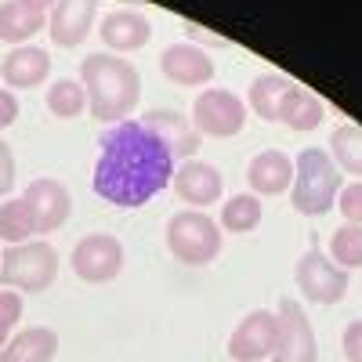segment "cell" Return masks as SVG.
<instances>
[{
    "label": "cell",
    "mask_w": 362,
    "mask_h": 362,
    "mask_svg": "<svg viewBox=\"0 0 362 362\" xmlns=\"http://www.w3.org/2000/svg\"><path fill=\"white\" fill-rule=\"evenodd\" d=\"M47 112L58 116V119H73L87 109V90L80 80H58L47 87Z\"/></svg>",
    "instance_id": "25"
},
{
    "label": "cell",
    "mask_w": 362,
    "mask_h": 362,
    "mask_svg": "<svg viewBox=\"0 0 362 362\" xmlns=\"http://www.w3.org/2000/svg\"><path fill=\"white\" fill-rule=\"evenodd\" d=\"M22 199L29 203V210H33L37 235L58 232L69 221V214H73V196H69V189L58 177H33L25 185Z\"/></svg>",
    "instance_id": "11"
},
{
    "label": "cell",
    "mask_w": 362,
    "mask_h": 362,
    "mask_svg": "<svg viewBox=\"0 0 362 362\" xmlns=\"http://www.w3.org/2000/svg\"><path fill=\"white\" fill-rule=\"evenodd\" d=\"M80 83L87 90V109L102 124L127 119L141 102V76L134 62L112 51H95L80 62Z\"/></svg>",
    "instance_id": "2"
},
{
    "label": "cell",
    "mask_w": 362,
    "mask_h": 362,
    "mask_svg": "<svg viewBox=\"0 0 362 362\" xmlns=\"http://www.w3.org/2000/svg\"><path fill=\"white\" fill-rule=\"evenodd\" d=\"M33 235H37L33 210H29V203L22 196L0 203V239H4V243H25V239H33Z\"/></svg>",
    "instance_id": "24"
},
{
    "label": "cell",
    "mask_w": 362,
    "mask_h": 362,
    "mask_svg": "<svg viewBox=\"0 0 362 362\" xmlns=\"http://www.w3.org/2000/svg\"><path fill=\"white\" fill-rule=\"evenodd\" d=\"M18 119V95L11 87H0V131L11 127Z\"/></svg>",
    "instance_id": "32"
},
{
    "label": "cell",
    "mask_w": 362,
    "mask_h": 362,
    "mask_svg": "<svg viewBox=\"0 0 362 362\" xmlns=\"http://www.w3.org/2000/svg\"><path fill=\"white\" fill-rule=\"evenodd\" d=\"M141 124L167 141V148L174 153V160H192V156H196L199 131L192 127V119L181 116L177 109H148V112L141 116Z\"/></svg>",
    "instance_id": "17"
},
{
    "label": "cell",
    "mask_w": 362,
    "mask_h": 362,
    "mask_svg": "<svg viewBox=\"0 0 362 362\" xmlns=\"http://www.w3.org/2000/svg\"><path fill=\"white\" fill-rule=\"evenodd\" d=\"M326 116V105L315 90L300 87V83H290V90L279 102V124L293 127V131H315Z\"/></svg>",
    "instance_id": "20"
},
{
    "label": "cell",
    "mask_w": 362,
    "mask_h": 362,
    "mask_svg": "<svg viewBox=\"0 0 362 362\" xmlns=\"http://www.w3.org/2000/svg\"><path fill=\"white\" fill-rule=\"evenodd\" d=\"M341 348H344L348 362H362V319H355V322H348V326H344Z\"/></svg>",
    "instance_id": "31"
},
{
    "label": "cell",
    "mask_w": 362,
    "mask_h": 362,
    "mask_svg": "<svg viewBox=\"0 0 362 362\" xmlns=\"http://www.w3.org/2000/svg\"><path fill=\"white\" fill-rule=\"evenodd\" d=\"M95 15H98V0H54V8L47 11L51 44L80 47L87 33L95 29Z\"/></svg>",
    "instance_id": "12"
},
{
    "label": "cell",
    "mask_w": 362,
    "mask_h": 362,
    "mask_svg": "<svg viewBox=\"0 0 362 362\" xmlns=\"http://www.w3.org/2000/svg\"><path fill=\"white\" fill-rule=\"evenodd\" d=\"M58 276V254L44 239L11 243L0 254V283H8L18 293H40Z\"/></svg>",
    "instance_id": "4"
},
{
    "label": "cell",
    "mask_w": 362,
    "mask_h": 362,
    "mask_svg": "<svg viewBox=\"0 0 362 362\" xmlns=\"http://www.w3.org/2000/svg\"><path fill=\"white\" fill-rule=\"evenodd\" d=\"M11 189H15V153H11V145L0 138V199Z\"/></svg>",
    "instance_id": "30"
},
{
    "label": "cell",
    "mask_w": 362,
    "mask_h": 362,
    "mask_svg": "<svg viewBox=\"0 0 362 362\" xmlns=\"http://www.w3.org/2000/svg\"><path fill=\"white\" fill-rule=\"evenodd\" d=\"M69 261L83 283H109L124 272V243L109 232H90L73 247Z\"/></svg>",
    "instance_id": "8"
},
{
    "label": "cell",
    "mask_w": 362,
    "mask_h": 362,
    "mask_svg": "<svg viewBox=\"0 0 362 362\" xmlns=\"http://www.w3.org/2000/svg\"><path fill=\"white\" fill-rule=\"evenodd\" d=\"M58 351V334L51 326H29L0 348V362H51Z\"/></svg>",
    "instance_id": "19"
},
{
    "label": "cell",
    "mask_w": 362,
    "mask_h": 362,
    "mask_svg": "<svg viewBox=\"0 0 362 362\" xmlns=\"http://www.w3.org/2000/svg\"><path fill=\"white\" fill-rule=\"evenodd\" d=\"M247 124V102L232 87H203L192 102V127L206 138H232Z\"/></svg>",
    "instance_id": "6"
},
{
    "label": "cell",
    "mask_w": 362,
    "mask_h": 362,
    "mask_svg": "<svg viewBox=\"0 0 362 362\" xmlns=\"http://www.w3.org/2000/svg\"><path fill=\"white\" fill-rule=\"evenodd\" d=\"M102 44L112 51V54H124V51H138L148 44V37H153V22H148V15L134 11V8H112L102 25Z\"/></svg>",
    "instance_id": "15"
},
{
    "label": "cell",
    "mask_w": 362,
    "mask_h": 362,
    "mask_svg": "<svg viewBox=\"0 0 362 362\" xmlns=\"http://www.w3.org/2000/svg\"><path fill=\"white\" fill-rule=\"evenodd\" d=\"M174 192L185 203H192L196 210H203V206L221 199L225 177H221V170L214 163H206V160H185L174 170Z\"/></svg>",
    "instance_id": "14"
},
{
    "label": "cell",
    "mask_w": 362,
    "mask_h": 362,
    "mask_svg": "<svg viewBox=\"0 0 362 362\" xmlns=\"http://www.w3.org/2000/svg\"><path fill=\"white\" fill-rule=\"evenodd\" d=\"M261 199L254 192H239L232 199H225L221 206V232H232V235H243V232H254L261 225Z\"/></svg>",
    "instance_id": "23"
},
{
    "label": "cell",
    "mask_w": 362,
    "mask_h": 362,
    "mask_svg": "<svg viewBox=\"0 0 362 362\" xmlns=\"http://www.w3.org/2000/svg\"><path fill=\"white\" fill-rule=\"evenodd\" d=\"M279 341V315L268 308H254L235 322L228 337V355L232 362H261L276 351Z\"/></svg>",
    "instance_id": "9"
},
{
    "label": "cell",
    "mask_w": 362,
    "mask_h": 362,
    "mask_svg": "<svg viewBox=\"0 0 362 362\" xmlns=\"http://www.w3.org/2000/svg\"><path fill=\"white\" fill-rule=\"evenodd\" d=\"M22 4H25V8H33V11H44V15H47V11L54 8V0H22Z\"/></svg>",
    "instance_id": "34"
},
{
    "label": "cell",
    "mask_w": 362,
    "mask_h": 362,
    "mask_svg": "<svg viewBox=\"0 0 362 362\" xmlns=\"http://www.w3.org/2000/svg\"><path fill=\"white\" fill-rule=\"evenodd\" d=\"M337 206H341V214L348 218V225H362V181H351V185L337 192Z\"/></svg>",
    "instance_id": "29"
},
{
    "label": "cell",
    "mask_w": 362,
    "mask_h": 362,
    "mask_svg": "<svg viewBox=\"0 0 362 362\" xmlns=\"http://www.w3.org/2000/svg\"><path fill=\"white\" fill-rule=\"evenodd\" d=\"M185 33H189L192 40H210L214 47H225V44H228V40H225L221 33H210V29H199L196 22H185Z\"/></svg>",
    "instance_id": "33"
},
{
    "label": "cell",
    "mask_w": 362,
    "mask_h": 362,
    "mask_svg": "<svg viewBox=\"0 0 362 362\" xmlns=\"http://www.w3.org/2000/svg\"><path fill=\"white\" fill-rule=\"evenodd\" d=\"M22 319V293L18 290H0V348L11 341V329Z\"/></svg>",
    "instance_id": "28"
},
{
    "label": "cell",
    "mask_w": 362,
    "mask_h": 362,
    "mask_svg": "<svg viewBox=\"0 0 362 362\" xmlns=\"http://www.w3.org/2000/svg\"><path fill=\"white\" fill-rule=\"evenodd\" d=\"M174 177V153L141 119H119L102 134L95 160V192L112 206H141Z\"/></svg>",
    "instance_id": "1"
},
{
    "label": "cell",
    "mask_w": 362,
    "mask_h": 362,
    "mask_svg": "<svg viewBox=\"0 0 362 362\" xmlns=\"http://www.w3.org/2000/svg\"><path fill=\"white\" fill-rule=\"evenodd\" d=\"M286 90H290V80H286V76L264 73V76H257V80L250 83L247 102H250V109L264 119V124H279V102H283Z\"/></svg>",
    "instance_id": "22"
},
{
    "label": "cell",
    "mask_w": 362,
    "mask_h": 362,
    "mask_svg": "<svg viewBox=\"0 0 362 362\" xmlns=\"http://www.w3.org/2000/svg\"><path fill=\"white\" fill-rule=\"evenodd\" d=\"M160 69L177 87H203L214 80V58L196 44H170L160 54Z\"/></svg>",
    "instance_id": "13"
},
{
    "label": "cell",
    "mask_w": 362,
    "mask_h": 362,
    "mask_svg": "<svg viewBox=\"0 0 362 362\" xmlns=\"http://www.w3.org/2000/svg\"><path fill=\"white\" fill-rule=\"evenodd\" d=\"M51 73V51L37 47V44H18L4 54L0 62V80H4L11 90H29L40 87Z\"/></svg>",
    "instance_id": "16"
},
{
    "label": "cell",
    "mask_w": 362,
    "mask_h": 362,
    "mask_svg": "<svg viewBox=\"0 0 362 362\" xmlns=\"http://www.w3.org/2000/svg\"><path fill=\"white\" fill-rule=\"evenodd\" d=\"M247 181L254 196H283L293 185V160L279 148H261L247 167Z\"/></svg>",
    "instance_id": "18"
},
{
    "label": "cell",
    "mask_w": 362,
    "mask_h": 362,
    "mask_svg": "<svg viewBox=\"0 0 362 362\" xmlns=\"http://www.w3.org/2000/svg\"><path fill=\"white\" fill-rule=\"evenodd\" d=\"M167 247L181 264H210L221 254V225L203 210H177L167 221Z\"/></svg>",
    "instance_id": "5"
},
{
    "label": "cell",
    "mask_w": 362,
    "mask_h": 362,
    "mask_svg": "<svg viewBox=\"0 0 362 362\" xmlns=\"http://www.w3.org/2000/svg\"><path fill=\"white\" fill-rule=\"evenodd\" d=\"M341 192V167L334 163V156L319 145L300 148L293 160V185H290V203L297 214L319 218L329 206L337 203Z\"/></svg>",
    "instance_id": "3"
},
{
    "label": "cell",
    "mask_w": 362,
    "mask_h": 362,
    "mask_svg": "<svg viewBox=\"0 0 362 362\" xmlns=\"http://www.w3.org/2000/svg\"><path fill=\"white\" fill-rule=\"evenodd\" d=\"M293 276H297L300 293H305L312 305H337V300L348 293V283H351L348 272H344L334 257H329V254H322V250L300 254Z\"/></svg>",
    "instance_id": "7"
},
{
    "label": "cell",
    "mask_w": 362,
    "mask_h": 362,
    "mask_svg": "<svg viewBox=\"0 0 362 362\" xmlns=\"http://www.w3.org/2000/svg\"><path fill=\"white\" fill-rule=\"evenodd\" d=\"M279 341L272 351V362H315L319 358V341L315 329L297 300H279Z\"/></svg>",
    "instance_id": "10"
},
{
    "label": "cell",
    "mask_w": 362,
    "mask_h": 362,
    "mask_svg": "<svg viewBox=\"0 0 362 362\" xmlns=\"http://www.w3.org/2000/svg\"><path fill=\"white\" fill-rule=\"evenodd\" d=\"M329 257H334L344 272L362 268V225H341L329 239Z\"/></svg>",
    "instance_id": "27"
},
{
    "label": "cell",
    "mask_w": 362,
    "mask_h": 362,
    "mask_svg": "<svg viewBox=\"0 0 362 362\" xmlns=\"http://www.w3.org/2000/svg\"><path fill=\"white\" fill-rule=\"evenodd\" d=\"M47 25L44 11L25 8L22 0H0V44H25Z\"/></svg>",
    "instance_id": "21"
},
{
    "label": "cell",
    "mask_w": 362,
    "mask_h": 362,
    "mask_svg": "<svg viewBox=\"0 0 362 362\" xmlns=\"http://www.w3.org/2000/svg\"><path fill=\"white\" fill-rule=\"evenodd\" d=\"M329 153H334V160L348 174H362V127L341 124L334 131V138H329Z\"/></svg>",
    "instance_id": "26"
}]
</instances>
